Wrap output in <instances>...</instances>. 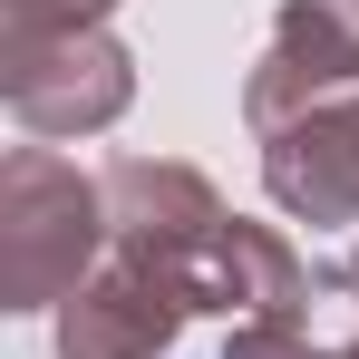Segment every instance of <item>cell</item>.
<instances>
[{
  "mask_svg": "<svg viewBox=\"0 0 359 359\" xmlns=\"http://www.w3.org/2000/svg\"><path fill=\"white\" fill-rule=\"evenodd\" d=\"M107 175H78L49 146H10L0 165V311H59L107 262Z\"/></svg>",
  "mask_w": 359,
  "mask_h": 359,
  "instance_id": "1",
  "label": "cell"
},
{
  "mask_svg": "<svg viewBox=\"0 0 359 359\" xmlns=\"http://www.w3.org/2000/svg\"><path fill=\"white\" fill-rule=\"evenodd\" d=\"M0 97L29 136H97L136 107V59L117 29H49L0 39Z\"/></svg>",
  "mask_w": 359,
  "mask_h": 359,
  "instance_id": "2",
  "label": "cell"
},
{
  "mask_svg": "<svg viewBox=\"0 0 359 359\" xmlns=\"http://www.w3.org/2000/svg\"><path fill=\"white\" fill-rule=\"evenodd\" d=\"M350 97H359V0H282L262 59L243 78L252 136H282L311 107H350Z\"/></svg>",
  "mask_w": 359,
  "mask_h": 359,
  "instance_id": "3",
  "label": "cell"
},
{
  "mask_svg": "<svg viewBox=\"0 0 359 359\" xmlns=\"http://www.w3.org/2000/svg\"><path fill=\"white\" fill-rule=\"evenodd\" d=\"M184 320H194V301L175 272L107 243V262L59 301V359H165L184 340Z\"/></svg>",
  "mask_w": 359,
  "mask_h": 359,
  "instance_id": "4",
  "label": "cell"
},
{
  "mask_svg": "<svg viewBox=\"0 0 359 359\" xmlns=\"http://www.w3.org/2000/svg\"><path fill=\"white\" fill-rule=\"evenodd\" d=\"M262 194L301 224H359V97L262 136Z\"/></svg>",
  "mask_w": 359,
  "mask_h": 359,
  "instance_id": "5",
  "label": "cell"
},
{
  "mask_svg": "<svg viewBox=\"0 0 359 359\" xmlns=\"http://www.w3.org/2000/svg\"><path fill=\"white\" fill-rule=\"evenodd\" d=\"M117 0H0V39H49V29H107Z\"/></svg>",
  "mask_w": 359,
  "mask_h": 359,
  "instance_id": "6",
  "label": "cell"
},
{
  "mask_svg": "<svg viewBox=\"0 0 359 359\" xmlns=\"http://www.w3.org/2000/svg\"><path fill=\"white\" fill-rule=\"evenodd\" d=\"M330 282H340V292L359 301V243H350V252H340V262H330Z\"/></svg>",
  "mask_w": 359,
  "mask_h": 359,
  "instance_id": "7",
  "label": "cell"
},
{
  "mask_svg": "<svg viewBox=\"0 0 359 359\" xmlns=\"http://www.w3.org/2000/svg\"><path fill=\"white\" fill-rule=\"evenodd\" d=\"M340 359H359V340H340Z\"/></svg>",
  "mask_w": 359,
  "mask_h": 359,
  "instance_id": "8",
  "label": "cell"
}]
</instances>
